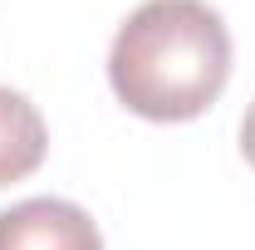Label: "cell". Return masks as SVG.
I'll list each match as a JSON object with an SVG mask.
<instances>
[{"mask_svg": "<svg viewBox=\"0 0 255 250\" xmlns=\"http://www.w3.org/2000/svg\"><path fill=\"white\" fill-rule=\"evenodd\" d=\"M231 79V30L206 0H142L108 49V84L147 123L201 118Z\"/></svg>", "mask_w": 255, "mask_h": 250, "instance_id": "obj_1", "label": "cell"}, {"mask_svg": "<svg viewBox=\"0 0 255 250\" xmlns=\"http://www.w3.org/2000/svg\"><path fill=\"white\" fill-rule=\"evenodd\" d=\"M0 250H103V236L84 206L59 196H30L0 211Z\"/></svg>", "mask_w": 255, "mask_h": 250, "instance_id": "obj_2", "label": "cell"}, {"mask_svg": "<svg viewBox=\"0 0 255 250\" xmlns=\"http://www.w3.org/2000/svg\"><path fill=\"white\" fill-rule=\"evenodd\" d=\"M44 152H49V127L39 108L20 89L0 84V187H15L30 172H39Z\"/></svg>", "mask_w": 255, "mask_h": 250, "instance_id": "obj_3", "label": "cell"}, {"mask_svg": "<svg viewBox=\"0 0 255 250\" xmlns=\"http://www.w3.org/2000/svg\"><path fill=\"white\" fill-rule=\"evenodd\" d=\"M241 152H246V162L255 167V103L246 108V118H241Z\"/></svg>", "mask_w": 255, "mask_h": 250, "instance_id": "obj_4", "label": "cell"}]
</instances>
